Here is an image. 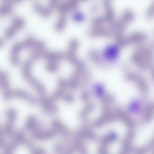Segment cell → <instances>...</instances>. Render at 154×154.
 <instances>
[{"instance_id": "cell-1", "label": "cell", "mask_w": 154, "mask_h": 154, "mask_svg": "<svg viewBox=\"0 0 154 154\" xmlns=\"http://www.w3.org/2000/svg\"><path fill=\"white\" fill-rule=\"evenodd\" d=\"M22 75L25 79L32 85L40 95L43 96L45 93L44 86L32 75L31 69L24 68L22 69Z\"/></svg>"}, {"instance_id": "cell-2", "label": "cell", "mask_w": 154, "mask_h": 154, "mask_svg": "<svg viewBox=\"0 0 154 154\" xmlns=\"http://www.w3.org/2000/svg\"><path fill=\"white\" fill-rule=\"evenodd\" d=\"M0 88L2 91L4 99L9 100L13 99V90L11 88L8 76L6 72L0 69Z\"/></svg>"}, {"instance_id": "cell-3", "label": "cell", "mask_w": 154, "mask_h": 154, "mask_svg": "<svg viewBox=\"0 0 154 154\" xmlns=\"http://www.w3.org/2000/svg\"><path fill=\"white\" fill-rule=\"evenodd\" d=\"M11 24L5 30L4 35L7 38L13 37L17 32L23 27L25 24L23 19L18 16H14L12 17Z\"/></svg>"}, {"instance_id": "cell-4", "label": "cell", "mask_w": 154, "mask_h": 154, "mask_svg": "<svg viewBox=\"0 0 154 154\" xmlns=\"http://www.w3.org/2000/svg\"><path fill=\"white\" fill-rule=\"evenodd\" d=\"M6 114L7 119L5 125V130L8 133H11L13 131L17 117V112L14 109L10 108L6 110Z\"/></svg>"}, {"instance_id": "cell-5", "label": "cell", "mask_w": 154, "mask_h": 154, "mask_svg": "<svg viewBox=\"0 0 154 154\" xmlns=\"http://www.w3.org/2000/svg\"><path fill=\"white\" fill-rule=\"evenodd\" d=\"M13 98H17L23 100L30 104H35L37 99L26 91L21 89H16L13 90Z\"/></svg>"}, {"instance_id": "cell-6", "label": "cell", "mask_w": 154, "mask_h": 154, "mask_svg": "<svg viewBox=\"0 0 154 154\" xmlns=\"http://www.w3.org/2000/svg\"><path fill=\"white\" fill-rule=\"evenodd\" d=\"M23 48L21 42H16L12 45L10 52V60L13 65H17L20 63L19 53Z\"/></svg>"}, {"instance_id": "cell-7", "label": "cell", "mask_w": 154, "mask_h": 154, "mask_svg": "<svg viewBox=\"0 0 154 154\" xmlns=\"http://www.w3.org/2000/svg\"><path fill=\"white\" fill-rule=\"evenodd\" d=\"M16 0H4L0 4V15L4 16L11 13L13 9L14 3Z\"/></svg>"}]
</instances>
